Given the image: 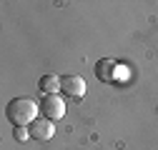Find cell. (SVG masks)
Wrapping results in <instances>:
<instances>
[{
    "label": "cell",
    "mask_w": 158,
    "mask_h": 150,
    "mask_svg": "<svg viewBox=\"0 0 158 150\" xmlns=\"http://www.w3.org/2000/svg\"><path fill=\"white\" fill-rule=\"evenodd\" d=\"M115 73H118V63L113 58H103L95 63V78L101 83H115Z\"/></svg>",
    "instance_id": "obj_4"
},
{
    "label": "cell",
    "mask_w": 158,
    "mask_h": 150,
    "mask_svg": "<svg viewBox=\"0 0 158 150\" xmlns=\"http://www.w3.org/2000/svg\"><path fill=\"white\" fill-rule=\"evenodd\" d=\"M40 112V103H35L30 98H13L8 105H5V118L15 125V128H28L33 125Z\"/></svg>",
    "instance_id": "obj_1"
},
{
    "label": "cell",
    "mask_w": 158,
    "mask_h": 150,
    "mask_svg": "<svg viewBox=\"0 0 158 150\" xmlns=\"http://www.w3.org/2000/svg\"><path fill=\"white\" fill-rule=\"evenodd\" d=\"M60 90L65 93L68 98L78 100L85 95V80L81 78V75H63L60 78Z\"/></svg>",
    "instance_id": "obj_3"
},
{
    "label": "cell",
    "mask_w": 158,
    "mask_h": 150,
    "mask_svg": "<svg viewBox=\"0 0 158 150\" xmlns=\"http://www.w3.org/2000/svg\"><path fill=\"white\" fill-rule=\"evenodd\" d=\"M13 135L18 143H28L30 140V128H13Z\"/></svg>",
    "instance_id": "obj_7"
},
{
    "label": "cell",
    "mask_w": 158,
    "mask_h": 150,
    "mask_svg": "<svg viewBox=\"0 0 158 150\" xmlns=\"http://www.w3.org/2000/svg\"><path fill=\"white\" fill-rule=\"evenodd\" d=\"M40 115H43L45 120H50V123L60 120V118L65 115V103H63V98H58V95H43V100H40Z\"/></svg>",
    "instance_id": "obj_2"
},
{
    "label": "cell",
    "mask_w": 158,
    "mask_h": 150,
    "mask_svg": "<svg viewBox=\"0 0 158 150\" xmlns=\"http://www.w3.org/2000/svg\"><path fill=\"white\" fill-rule=\"evenodd\" d=\"M28 128H30V140H50L55 135V125L50 120H45V118H38Z\"/></svg>",
    "instance_id": "obj_5"
},
{
    "label": "cell",
    "mask_w": 158,
    "mask_h": 150,
    "mask_svg": "<svg viewBox=\"0 0 158 150\" xmlns=\"http://www.w3.org/2000/svg\"><path fill=\"white\" fill-rule=\"evenodd\" d=\"M38 88H40L45 95H58V90H60V78H58V75H43V78L38 80Z\"/></svg>",
    "instance_id": "obj_6"
}]
</instances>
